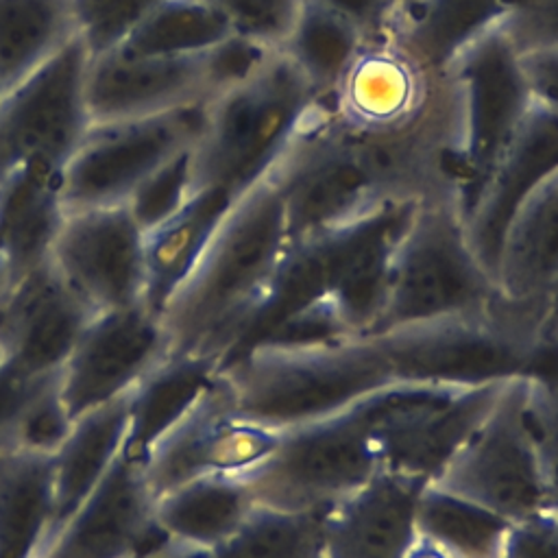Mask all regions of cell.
I'll return each mask as SVG.
<instances>
[{
	"label": "cell",
	"instance_id": "cell-1",
	"mask_svg": "<svg viewBox=\"0 0 558 558\" xmlns=\"http://www.w3.org/2000/svg\"><path fill=\"white\" fill-rule=\"evenodd\" d=\"M288 248L279 192L262 179L229 207L205 251L161 310L170 357L218 366Z\"/></svg>",
	"mask_w": 558,
	"mask_h": 558
},
{
	"label": "cell",
	"instance_id": "cell-2",
	"mask_svg": "<svg viewBox=\"0 0 558 558\" xmlns=\"http://www.w3.org/2000/svg\"><path fill=\"white\" fill-rule=\"evenodd\" d=\"M218 379L242 416L281 432L399 381L377 336L257 344L225 362Z\"/></svg>",
	"mask_w": 558,
	"mask_h": 558
},
{
	"label": "cell",
	"instance_id": "cell-3",
	"mask_svg": "<svg viewBox=\"0 0 558 558\" xmlns=\"http://www.w3.org/2000/svg\"><path fill=\"white\" fill-rule=\"evenodd\" d=\"M320 102L307 78L277 50L248 81L207 102V122L192 148V181L233 196L268 177Z\"/></svg>",
	"mask_w": 558,
	"mask_h": 558
},
{
	"label": "cell",
	"instance_id": "cell-4",
	"mask_svg": "<svg viewBox=\"0 0 558 558\" xmlns=\"http://www.w3.org/2000/svg\"><path fill=\"white\" fill-rule=\"evenodd\" d=\"M497 303L495 281L469 246L453 198L425 196L395 246L384 307L371 333L473 316Z\"/></svg>",
	"mask_w": 558,
	"mask_h": 558
},
{
	"label": "cell",
	"instance_id": "cell-5",
	"mask_svg": "<svg viewBox=\"0 0 558 558\" xmlns=\"http://www.w3.org/2000/svg\"><path fill=\"white\" fill-rule=\"evenodd\" d=\"M442 72L451 87L456 113L451 196L464 222L534 107V98L521 54L497 24L464 44Z\"/></svg>",
	"mask_w": 558,
	"mask_h": 558
},
{
	"label": "cell",
	"instance_id": "cell-6",
	"mask_svg": "<svg viewBox=\"0 0 558 558\" xmlns=\"http://www.w3.org/2000/svg\"><path fill=\"white\" fill-rule=\"evenodd\" d=\"M368 397L286 429L272 456L244 475L255 504L327 512L379 475Z\"/></svg>",
	"mask_w": 558,
	"mask_h": 558
},
{
	"label": "cell",
	"instance_id": "cell-7",
	"mask_svg": "<svg viewBox=\"0 0 558 558\" xmlns=\"http://www.w3.org/2000/svg\"><path fill=\"white\" fill-rule=\"evenodd\" d=\"M506 381H392L375 390L368 412L381 471L429 484L484 418Z\"/></svg>",
	"mask_w": 558,
	"mask_h": 558
},
{
	"label": "cell",
	"instance_id": "cell-8",
	"mask_svg": "<svg viewBox=\"0 0 558 558\" xmlns=\"http://www.w3.org/2000/svg\"><path fill=\"white\" fill-rule=\"evenodd\" d=\"M207 122V102L163 113L92 122L61 172L65 214L122 205L166 161L196 146Z\"/></svg>",
	"mask_w": 558,
	"mask_h": 558
},
{
	"label": "cell",
	"instance_id": "cell-9",
	"mask_svg": "<svg viewBox=\"0 0 558 558\" xmlns=\"http://www.w3.org/2000/svg\"><path fill=\"white\" fill-rule=\"evenodd\" d=\"M527 375L508 379L484 418L429 482L517 523L547 508L538 453L525 421Z\"/></svg>",
	"mask_w": 558,
	"mask_h": 558
},
{
	"label": "cell",
	"instance_id": "cell-10",
	"mask_svg": "<svg viewBox=\"0 0 558 558\" xmlns=\"http://www.w3.org/2000/svg\"><path fill=\"white\" fill-rule=\"evenodd\" d=\"M281 429L242 416L218 373L196 401L144 451L153 497L205 475H248L279 447Z\"/></svg>",
	"mask_w": 558,
	"mask_h": 558
},
{
	"label": "cell",
	"instance_id": "cell-11",
	"mask_svg": "<svg viewBox=\"0 0 558 558\" xmlns=\"http://www.w3.org/2000/svg\"><path fill=\"white\" fill-rule=\"evenodd\" d=\"M89 54L74 35L0 98V179L31 159L57 166L74 155L92 118L85 96Z\"/></svg>",
	"mask_w": 558,
	"mask_h": 558
},
{
	"label": "cell",
	"instance_id": "cell-12",
	"mask_svg": "<svg viewBox=\"0 0 558 558\" xmlns=\"http://www.w3.org/2000/svg\"><path fill=\"white\" fill-rule=\"evenodd\" d=\"M168 357L161 316L146 303L96 312L59 371V392L78 416L129 395Z\"/></svg>",
	"mask_w": 558,
	"mask_h": 558
},
{
	"label": "cell",
	"instance_id": "cell-13",
	"mask_svg": "<svg viewBox=\"0 0 558 558\" xmlns=\"http://www.w3.org/2000/svg\"><path fill=\"white\" fill-rule=\"evenodd\" d=\"M50 262L94 312L144 303V231L126 203L65 214Z\"/></svg>",
	"mask_w": 558,
	"mask_h": 558
},
{
	"label": "cell",
	"instance_id": "cell-14",
	"mask_svg": "<svg viewBox=\"0 0 558 558\" xmlns=\"http://www.w3.org/2000/svg\"><path fill=\"white\" fill-rule=\"evenodd\" d=\"M451 96L445 72L416 61L395 35L368 39L336 89L323 102L353 129L368 133L403 131Z\"/></svg>",
	"mask_w": 558,
	"mask_h": 558
},
{
	"label": "cell",
	"instance_id": "cell-15",
	"mask_svg": "<svg viewBox=\"0 0 558 558\" xmlns=\"http://www.w3.org/2000/svg\"><path fill=\"white\" fill-rule=\"evenodd\" d=\"M166 538L155 519V497L142 460L122 447L98 486L50 538L41 558H129Z\"/></svg>",
	"mask_w": 558,
	"mask_h": 558
},
{
	"label": "cell",
	"instance_id": "cell-16",
	"mask_svg": "<svg viewBox=\"0 0 558 558\" xmlns=\"http://www.w3.org/2000/svg\"><path fill=\"white\" fill-rule=\"evenodd\" d=\"M418 201L379 205L327 231L329 281L325 305L349 336L373 331L384 307L399 235Z\"/></svg>",
	"mask_w": 558,
	"mask_h": 558
},
{
	"label": "cell",
	"instance_id": "cell-17",
	"mask_svg": "<svg viewBox=\"0 0 558 558\" xmlns=\"http://www.w3.org/2000/svg\"><path fill=\"white\" fill-rule=\"evenodd\" d=\"M94 314L48 259L0 299L2 362L28 375L59 373Z\"/></svg>",
	"mask_w": 558,
	"mask_h": 558
},
{
	"label": "cell",
	"instance_id": "cell-18",
	"mask_svg": "<svg viewBox=\"0 0 558 558\" xmlns=\"http://www.w3.org/2000/svg\"><path fill=\"white\" fill-rule=\"evenodd\" d=\"M85 96L92 122L146 118L209 102L201 54L148 57L122 48L89 59Z\"/></svg>",
	"mask_w": 558,
	"mask_h": 558
},
{
	"label": "cell",
	"instance_id": "cell-19",
	"mask_svg": "<svg viewBox=\"0 0 558 558\" xmlns=\"http://www.w3.org/2000/svg\"><path fill=\"white\" fill-rule=\"evenodd\" d=\"M554 172H558V116L534 102L464 218L469 246L493 281L499 246L514 211Z\"/></svg>",
	"mask_w": 558,
	"mask_h": 558
},
{
	"label": "cell",
	"instance_id": "cell-20",
	"mask_svg": "<svg viewBox=\"0 0 558 558\" xmlns=\"http://www.w3.org/2000/svg\"><path fill=\"white\" fill-rule=\"evenodd\" d=\"M495 288L508 307L532 318L547 333L558 294V172L514 211L499 246Z\"/></svg>",
	"mask_w": 558,
	"mask_h": 558
},
{
	"label": "cell",
	"instance_id": "cell-21",
	"mask_svg": "<svg viewBox=\"0 0 558 558\" xmlns=\"http://www.w3.org/2000/svg\"><path fill=\"white\" fill-rule=\"evenodd\" d=\"M425 484L381 471L325 512L327 558H403Z\"/></svg>",
	"mask_w": 558,
	"mask_h": 558
},
{
	"label": "cell",
	"instance_id": "cell-22",
	"mask_svg": "<svg viewBox=\"0 0 558 558\" xmlns=\"http://www.w3.org/2000/svg\"><path fill=\"white\" fill-rule=\"evenodd\" d=\"M61 172L48 159H31L0 179V251L13 281L50 259L65 220Z\"/></svg>",
	"mask_w": 558,
	"mask_h": 558
},
{
	"label": "cell",
	"instance_id": "cell-23",
	"mask_svg": "<svg viewBox=\"0 0 558 558\" xmlns=\"http://www.w3.org/2000/svg\"><path fill=\"white\" fill-rule=\"evenodd\" d=\"M235 198L220 187H198L170 218L144 231V303L148 310L161 316Z\"/></svg>",
	"mask_w": 558,
	"mask_h": 558
},
{
	"label": "cell",
	"instance_id": "cell-24",
	"mask_svg": "<svg viewBox=\"0 0 558 558\" xmlns=\"http://www.w3.org/2000/svg\"><path fill=\"white\" fill-rule=\"evenodd\" d=\"M54 521V453L0 445V558H41Z\"/></svg>",
	"mask_w": 558,
	"mask_h": 558
},
{
	"label": "cell",
	"instance_id": "cell-25",
	"mask_svg": "<svg viewBox=\"0 0 558 558\" xmlns=\"http://www.w3.org/2000/svg\"><path fill=\"white\" fill-rule=\"evenodd\" d=\"M129 395L78 416L63 445L54 451V521L50 538L98 486L122 451L131 421Z\"/></svg>",
	"mask_w": 558,
	"mask_h": 558
},
{
	"label": "cell",
	"instance_id": "cell-26",
	"mask_svg": "<svg viewBox=\"0 0 558 558\" xmlns=\"http://www.w3.org/2000/svg\"><path fill=\"white\" fill-rule=\"evenodd\" d=\"M253 506L244 475H205L155 497V519L168 538L211 551L244 523Z\"/></svg>",
	"mask_w": 558,
	"mask_h": 558
},
{
	"label": "cell",
	"instance_id": "cell-27",
	"mask_svg": "<svg viewBox=\"0 0 558 558\" xmlns=\"http://www.w3.org/2000/svg\"><path fill=\"white\" fill-rule=\"evenodd\" d=\"M218 364L203 357H166L129 395L124 449L142 460L146 447L166 432L211 384Z\"/></svg>",
	"mask_w": 558,
	"mask_h": 558
},
{
	"label": "cell",
	"instance_id": "cell-28",
	"mask_svg": "<svg viewBox=\"0 0 558 558\" xmlns=\"http://www.w3.org/2000/svg\"><path fill=\"white\" fill-rule=\"evenodd\" d=\"M72 37V0H0V83L4 92Z\"/></svg>",
	"mask_w": 558,
	"mask_h": 558
},
{
	"label": "cell",
	"instance_id": "cell-29",
	"mask_svg": "<svg viewBox=\"0 0 558 558\" xmlns=\"http://www.w3.org/2000/svg\"><path fill=\"white\" fill-rule=\"evenodd\" d=\"M504 13V0H421L392 31L395 39L425 68L442 72L453 54Z\"/></svg>",
	"mask_w": 558,
	"mask_h": 558
},
{
	"label": "cell",
	"instance_id": "cell-30",
	"mask_svg": "<svg viewBox=\"0 0 558 558\" xmlns=\"http://www.w3.org/2000/svg\"><path fill=\"white\" fill-rule=\"evenodd\" d=\"M510 527L501 514L434 484L418 493L414 530L453 558H501Z\"/></svg>",
	"mask_w": 558,
	"mask_h": 558
},
{
	"label": "cell",
	"instance_id": "cell-31",
	"mask_svg": "<svg viewBox=\"0 0 558 558\" xmlns=\"http://www.w3.org/2000/svg\"><path fill=\"white\" fill-rule=\"evenodd\" d=\"M364 37L340 15L303 0L301 11L279 52L327 98L364 46Z\"/></svg>",
	"mask_w": 558,
	"mask_h": 558
},
{
	"label": "cell",
	"instance_id": "cell-32",
	"mask_svg": "<svg viewBox=\"0 0 558 558\" xmlns=\"http://www.w3.org/2000/svg\"><path fill=\"white\" fill-rule=\"evenodd\" d=\"M207 558H327L325 512L255 504L244 523Z\"/></svg>",
	"mask_w": 558,
	"mask_h": 558
},
{
	"label": "cell",
	"instance_id": "cell-33",
	"mask_svg": "<svg viewBox=\"0 0 558 558\" xmlns=\"http://www.w3.org/2000/svg\"><path fill=\"white\" fill-rule=\"evenodd\" d=\"M231 33L227 17L205 0H161L120 48L148 57H187Z\"/></svg>",
	"mask_w": 558,
	"mask_h": 558
},
{
	"label": "cell",
	"instance_id": "cell-34",
	"mask_svg": "<svg viewBox=\"0 0 558 558\" xmlns=\"http://www.w3.org/2000/svg\"><path fill=\"white\" fill-rule=\"evenodd\" d=\"M161 0H72L74 35L89 59L120 48Z\"/></svg>",
	"mask_w": 558,
	"mask_h": 558
},
{
	"label": "cell",
	"instance_id": "cell-35",
	"mask_svg": "<svg viewBox=\"0 0 558 558\" xmlns=\"http://www.w3.org/2000/svg\"><path fill=\"white\" fill-rule=\"evenodd\" d=\"M525 421L547 488V508L558 506V366L525 381Z\"/></svg>",
	"mask_w": 558,
	"mask_h": 558
},
{
	"label": "cell",
	"instance_id": "cell-36",
	"mask_svg": "<svg viewBox=\"0 0 558 558\" xmlns=\"http://www.w3.org/2000/svg\"><path fill=\"white\" fill-rule=\"evenodd\" d=\"M194 192L192 181V148L177 155L146 177L131 198L126 201L133 218L142 231L153 229L155 225L170 218Z\"/></svg>",
	"mask_w": 558,
	"mask_h": 558
},
{
	"label": "cell",
	"instance_id": "cell-37",
	"mask_svg": "<svg viewBox=\"0 0 558 558\" xmlns=\"http://www.w3.org/2000/svg\"><path fill=\"white\" fill-rule=\"evenodd\" d=\"M275 52L277 50L238 33L227 35L201 52L207 100L255 76Z\"/></svg>",
	"mask_w": 558,
	"mask_h": 558
},
{
	"label": "cell",
	"instance_id": "cell-38",
	"mask_svg": "<svg viewBox=\"0 0 558 558\" xmlns=\"http://www.w3.org/2000/svg\"><path fill=\"white\" fill-rule=\"evenodd\" d=\"M218 9L233 33L279 50L303 0H205Z\"/></svg>",
	"mask_w": 558,
	"mask_h": 558
},
{
	"label": "cell",
	"instance_id": "cell-39",
	"mask_svg": "<svg viewBox=\"0 0 558 558\" xmlns=\"http://www.w3.org/2000/svg\"><path fill=\"white\" fill-rule=\"evenodd\" d=\"M72 423L74 418L61 399L57 375L28 401L9 445L54 453L68 438Z\"/></svg>",
	"mask_w": 558,
	"mask_h": 558
},
{
	"label": "cell",
	"instance_id": "cell-40",
	"mask_svg": "<svg viewBox=\"0 0 558 558\" xmlns=\"http://www.w3.org/2000/svg\"><path fill=\"white\" fill-rule=\"evenodd\" d=\"M497 26L519 54L558 50V0H504Z\"/></svg>",
	"mask_w": 558,
	"mask_h": 558
},
{
	"label": "cell",
	"instance_id": "cell-41",
	"mask_svg": "<svg viewBox=\"0 0 558 558\" xmlns=\"http://www.w3.org/2000/svg\"><path fill=\"white\" fill-rule=\"evenodd\" d=\"M57 375H28L9 362H0V445L11 442L28 401Z\"/></svg>",
	"mask_w": 558,
	"mask_h": 558
},
{
	"label": "cell",
	"instance_id": "cell-42",
	"mask_svg": "<svg viewBox=\"0 0 558 558\" xmlns=\"http://www.w3.org/2000/svg\"><path fill=\"white\" fill-rule=\"evenodd\" d=\"M501 558H558V532L547 508L512 523Z\"/></svg>",
	"mask_w": 558,
	"mask_h": 558
},
{
	"label": "cell",
	"instance_id": "cell-43",
	"mask_svg": "<svg viewBox=\"0 0 558 558\" xmlns=\"http://www.w3.org/2000/svg\"><path fill=\"white\" fill-rule=\"evenodd\" d=\"M327 11L347 20L362 37L379 39L392 35L395 28V0H312Z\"/></svg>",
	"mask_w": 558,
	"mask_h": 558
},
{
	"label": "cell",
	"instance_id": "cell-44",
	"mask_svg": "<svg viewBox=\"0 0 558 558\" xmlns=\"http://www.w3.org/2000/svg\"><path fill=\"white\" fill-rule=\"evenodd\" d=\"M521 65L534 102L558 116V50L521 54Z\"/></svg>",
	"mask_w": 558,
	"mask_h": 558
},
{
	"label": "cell",
	"instance_id": "cell-45",
	"mask_svg": "<svg viewBox=\"0 0 558 558\" xmlns=\"http://www.w3.org/2000/svg\"><path fill=\"white\" fill-rule=\"evenodd\" d=\"M129 558H207V551L190 547V545H183V543H177L172 538H166L163 543L153 545V547H148L144 551H137V554H133Z\"/></svg>",
	"mask_w": 558,
	"mask_h": 558
},
{
	"label": "cell",
	"instance_id": "cell-46",
	"mask_svg": "<svg viewBox=\"0 0 558 558\" xmlns=\"http://www.w3.org/2000/svg\"><path fill=\"white\" fill-rule=\"evenodd\" d=\"M403 558H453V556L447 549H442L438 543H434L416 532L412 543L408 545Z\"/></svg>",
	"mask_w": 558,
	"mask_h": 558
},
{
	"label": "cell",
	"instance_id": "cell-47",
	"mask_svg": "<svg viewBox=\"0 0 558 558\" xmlns=\"http://www.w3.org/2000/svg\"><path fill=\"white\" fill-rule=\"evenodd\" d=\"M418 2L421 0H395V28L418 7Z\"/></svg>",
	"mask_w": 558,
	"mask_h": 558
},
{
	"label": "cell",
	"instance_id": "cell-48",
	"mask_svg": "<svg viewBox=\"0 0 558 558\" xmlns=\"http://www.w3.org/2000/svg\"><path fill=\"white\" fill-rule=\"evenodd\" d=\"M11 283H13L11 268H9V264H7V257H4V255H2V251H0V299L9 292Z\"/></svg>",
	"mask_w": 558,
	"mask_h": 558
},
{
	"label": "cell",
	"instance_id": "cell-49",
	"mask_svg": "<svg viewBox=\"0 0 558 558\" xmlns=\"http://www.w3.org/2000/svg\"><path fill=\"white\" fill-rule=\"evenodd\" d=\"M547 333H549V340L558 342V294H556L554 305H551V318H549V329H547Z\"/></svg>",
	"mask_w": 558,
	"mask_h": 558
},
{
	"label": "cell",
	"instance_id": "cell-50",
	"mask_svg": "<svg viewBox=\"0 0 558 558\" xmlns=\"http://www.w3.org/2000/svg\"><path fill=\"white\" fill-rule=\"evenodd\" d=\"M547 510H549V514H551V521H554V525H556V532H558V506H549Z\"/></svg>",
	"mask_w": 558,
	"mask_h": 558
},
{
	"label": "cell",
	"instance_id": "cell-51",
	"mask_svg": "<svg viewBox=\"0 0 558 558\" xmlns=\"http://www.w3.org/2000/svg\"><path fill=\"white\" fill-rule=\"evenodd\" d=\"M2 94H4V87H2V83H0V98H2Z\"/></svg>",
	"mask_w": 558,
	"mask_h": 558
},
{
	"label": "cell",
	"instance_id": "cell-52",
	"mask_svg": "<svg viewBox=\"0 0 558 558\" xmlns=\"http://www.w3.org/2000/svg\"><path fill=\"white\" fill-rule=\"evenodd\" d=\"M0 362H2V349H0Z\"/></svg>",
	"mask_w": 558,
	"mask_h": 558
}]
</instances>
